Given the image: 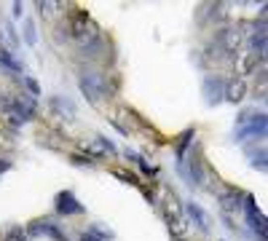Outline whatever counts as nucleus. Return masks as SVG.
I'll use <instances>...</instances> for the list:
<instances>
[{
  "label": "nucleus",
  "instance_id": "obj_8",
  "mask_svg": "<svg viewBox=\"0 0 268 241\" xmlns=\"http://www.w3.org/2000/svg\"><path fill=\"white\" fill-rule=\"evenodd\" d=\"M83 241H97V239H94V236H83Z\"/></svg>",
  "mask_w": 268,
  "mask_h": 241
},
{
  "label": "nucleus",
  "instance_id": "obj_4",
  "mask_svg": "<svg viewBox=\"0 0 268 241\" xmlns=\"http://www.w3.org/2000/svg\"><path fill=\"white\" fill-rule=\"evenodd\" d=\"M59 212H81V204H75L70 193H64L59 196Z\"/></svg>",
  "mask_w": 268,
  "mask_h": 241
},
{
  "label": "nucleus",
  "instance_id": "obj_3",
  "mask_svg": "<svg viewBox=\"0 0 268 241\" xmlns=\"http://www.w3.org/2000/svg\"><path fill=\"white\" fill-rule=\"evenodd\" d=\"M204 89H207V102H209V105H217V102H220V99H223V94H220V89H223V83H220V80H207V83H204Z\"/></svg>",
  "mask_w": 268,
  "mask_h": 241
},
{
  "label": "nucleus",
  "instance_id": "obj_1",
  "mask_svg": "<svg viewBox=\"0 0 268 241\" xmlns=\"http://www.w3.org/2000/svg\"><path fill=\"white\" fill-rule=\"evenodd\" d=\"M236 139H247V137H263L266 134V115H257L255 110H244L239 120V129H236Z\"/></svg>",
  "mask_w": 268,
  "mask_h": 241
},
{
  "label": "nucleus",
  "instance_id": "obj_2",
  "mask_svg": "<svg viewBox=\"0 0 268 241\" xmlns=\"http://www.w3.org/2000/svg\"><path fill=\"white\" fill-rule=\"evenodd\" d=\"M244 212H247V217H250V225H252V228L260 230V241H266V223H263V214L255 209V201H252V198L244 201Z\"/></svg>",
  "mask_w": 268,
  "mask_h": 241
},
{
  "label": "nucleus",
  "instance_id": "obj_5",
  "mask_svg": "<svg viewBox=\"0 0 268 241\" xmlns=\"http://www.w3.org/2000/svg\"><path fill=\"white\" fill-rule=\"evenodd\" d=\"M188 212H191V217H196V225H198L201 230H204V233L209 230V225H207V214L201 212V209H198V207H193V204H191V207H188Z\"/></svg>",
  "mask_w": 268,
  "mask_h": 241
},
{
  "label": "nucleus",
  "instance_id": "obj_6",
  "mask_svg": "<svg viewBox=\"0 0 268 241\" xmlns=\"http://www.w3.org/2000/svg\"><path fill=\"white\" fill-rule=\"evenodd\" d=\"M83 89H86V91H89V97H97V94H99V89H102V83H99V80L97 78H83Z\"/></svg>",
  "mask_w": 268,
  "mask_h": 241
},
{
  "label": "nucleus",
  "instance_id": "obj_7",
  "mask_svg": "<svg viewBox=\"0 0 268 241\" xmlns=\"http://www.w3.org/2000/svg\"><path fill=\"white\" fill-rule=\"evenodd\" d=\"M24 35H27V43L32 46V43H35V30H32V24H27V27H24Z\"/></svg>",
  "mask_w": 268,
  "mask_h": 241
}]
</instances>
